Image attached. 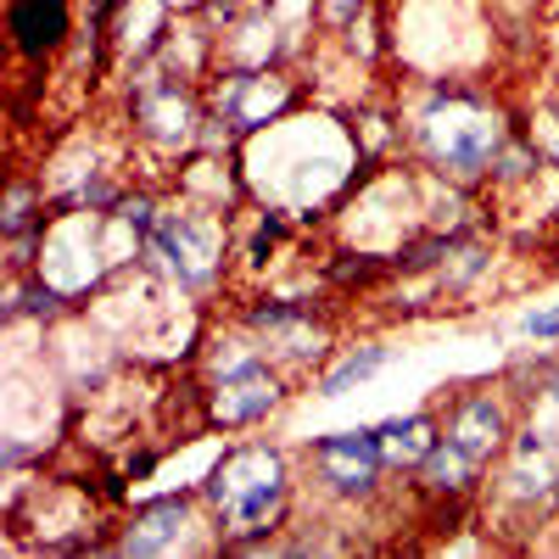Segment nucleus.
Here are the masks:
<instances>
[{
	"instance_id": "f257e3e1",
	"label": "nucleus",
	"mask_w": 559,
	"mask_h": 559,
	"mask_svg": "<svg viewBox=\"0 0 559 559\" xmlns=\"http://www.w3.org/2000/svg\"><path fill=\"white\" fill-rule=\"evenodd\" d=\"M207 498L218 503L224 526L236 537H269L280 526V515H286V498H292L286 453H274L269 442L229 448L207 481Z\"/></svg>"
},
{
	"instance_id": "f03ea898",
	"label": "nucleus",
	"mask_w": 559,
	"mask_h": 559,
	"mask_svg": "<svg viewBox=\"0 0 559 559\" xmlns=\"http://www.w3.org/2000/svg\"><path fill=\"white\" fill-rule=\"evenodd\" d=\"M146 247L157 258H168L179 286H207V280L218 274V258H224L218 224L207 213H163L157 229L146 236Z\"/></svg>"
},
{
	"instance_id": "7ed1b4c3",
	"label": "nucleus",
	"mask_w": 559,
	"mask_h": 559,
	"mask_svg": "<svg viewBox=\"0 0 559 559\" xmlns=\"http://www.w3.org/2000/svg\"><path fill=\"white\" fill-rule=\"evenodd\" d=\"M313 464H319V481L331 487L336 498H369L386 471V448L381 431L364 426V431H336V437H319L313 442Z\"/></svg>"
},
{
	"instance_id": "20e7f679",
	"label": "nucleus",
	"mask_w": 559,
	"mask_h": 559,
	"mask_svg": "<svg viewBox=\"0 0 559 559\" xmlns=\"http://www.w3.org/2000/svg\"><path fill=\"white\" fill-rule=\"evenodd\" d=\"M280 376H269V364L247 358L241 369H229V376L218 381L213 392V426L236 431V426H258V419H269L280 408Z\"/></svg>"
},
{
	"instance_id": "39448f33",
	"label": "nucleus",
	"mask_w": 559,
	"mask_h": 559,
	"mask_svg": "<svg viewBox=\"0 0 559 559\" xmlns=\"http://www.w3.org/2000/svg\"><path fill=\"white\" fill-rule=\"evenodd\" d=\"M134 123L146 140H157V146H185L202 118H197L191 90H179L174 79H152V84H140V96H134Z\"/></svg>"
},
{
	"instance_id": "423d86ee",
	"label": "nucleus",
	"mask_w": 559,
	"mask_h": 559,
	"mask_svg": "<svg viewBox=\"0 0 559 559\" xmlns=\"http://www.w3.org/2000/svg\"><path fill=\"white\" fill-rule=\"evenodd\" d=\"M509 437H515V431H509V414H503V403H498L492 392L464 397V403L453 408V419H448V442H453L459 453H471L476 464H487L492 453H503Z\"/></svg>"
},
{
	"instance_id": "0eeeda50",
	"label": "nucleus",
	"mask_w": 559,
	"mask_h": 559,
	"mask_svg": "<svg viewBox=\"0 0 559 559\" xmlns=\"http://www.w3.org/2000/svg\"><path fill=\"white\" fill-rule=\"evenodd\" d=\"M185 521H191V492H168L157 503H146L134 515V526L123 532L118 554H168L185 532Z\"/></svg>"
},
{
	"instance_id": "6e6552de",
	"label": "nucleus",
	"mask_w": 559,
	"mask_h": 559,
	"mask_svg": "<svg viewBox=\"0 0 559 559\" xmlns=\"http://www.w3.org/2000/svg\"><path fill=\"white\" fill-rule=\"evenodd\" d=\"M68 39V0H12V45L39 62Z\"/></svg>"
},
{
	"instance_id": "1a4fd4ad",
	"label": "nucleus",
	"mask_w": 559,
	"mask_h": 559,
	"mask_svg": "<svg viewBox=\"0 0 559 559\" xmlns=\"http://www.w3.org/2000/svg\"><path fill=\"white\" fill-rule=\"evenodd\" d=\"M381 448H386V464H408V471H414V464L419 459H426L442 437H437V419L431 414H403V419H381Z\"/></svg>"
},
{
	"instance_id": "9d476101",
	"label": "nucleus",
	"mask_w": 559,
	"mask_h": 559,
	"mask_svg": "<svg viewBox=\"0 0 559 559\" xmlns=\"http://www.w3.org/2000/svg\"><path fill=\"white\" fill-rule=\"evenodd\" d=\"M476 471H481V464H476L471 453H459L448 437L414 464V476H419V487H426V492H464V487L476 481Z\"/></svg>"
},
{
	"instance_id": "9b49d317",
	"label": "nucleus",
	"mask_w": 559,
	"mask_h": 559,
	"mask_svg": "<svg viewBox=\"0 0 559 559\" xmlns=\"http://www.w3.org/2000/svg\"><path fill=\"white\" fill-rule=\"evenodd\" d=\"M392 364V347H381V342H364V347H353L336 369H324V376H319V397H347L353 386H364L369 376H381V369Z\"/></svg>"
},
{
	"instance_id": "f8f14e48",
	"label": "nucleus",
	"mask_w": 559,
	"mask_h": 559,
	"mask_svg": "<svg viewBox=\"0 0 559 559\" xmlns=\"http://www.w3.org/2000/svg\"><path fill=\"white\" fill-rule=\"evenodd\" d=\"M247 319H252V331H292V324H308L313 319V308H302V302H263Z\"/></svg>"
},
{
	"instance_id": "ddd939ff",
	"label": "nucleus",
	"mask_w": 559,
	"mask_h": 559,
	"mask_svg": "<svg viewBox=\"0 0 559 559\" xmlns=\"http://www.w3.org/2000/svg\"><path fill=\"white\" fill-rule=\"evenodd\" d=\"M0 229H7L12 241H23L28 229H34V185H12V197H7V218H0Z\"/></svg>"
},
{
	"instance_id": "4468645a",
	"label": "nucleus",
	"mask_w": 559,
	"mask_h": 559,
	"mask_svg": "<svg viewBox=\"0 0 559 559\" xmlns=\"http://www.w3.org/2000/svg\"><path fill=\"white\" fill-rule=\"evenodd\" d=\"M521 331H526L532 342H554V336H559V308H548V313H532V319L521 324Z\"/></svg>"
},
{
	"instance_id": "2eb2a0df",
	"label": "nucleus",
	"mask_w": 559,
	"mask_h": 559,
	"mask_svg": "<svg viewBox=\"0 0 559 559\" xmlns=\"http://www.w3.org/2000/svg\"><path fill=\"white\" fill-rule=\"evenodd\" d=\"M554 509H559V476H554Z\"/></svg>"
}]
</instances>
